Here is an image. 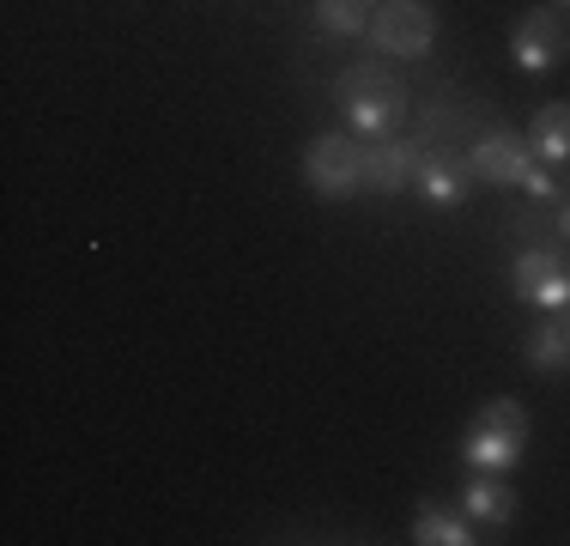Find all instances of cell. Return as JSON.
<instances>
[{
  "label": "cell",
  "mask_w": 570,
  "mask_h": 546,
  "mask_svg": "<svg viewBox=\"0 0 570 546\" xmlns=\"http://www.w3.org/2000/svg\"><path fill=\"white\" fill-rule=\"evenodd\" d=\"M510 285H515V298L540 304L547 316H564L570 310V255L552 250V243H534V250H522L510 262Z\"/></svg>",
  "instance_id": "cell-6"
},
{
  "label": "cell",
  "mask_w": 570,
  "mask_h": 546,
  "mask_svg": "<svg viewBox=\"0 0 570 546\" xmlns=\"http://www.w3.org/2000/svg\"><path fill=\"white\" fill-rule=\"evenodd\" d=\"M528 164H534V146H528V134L504 128V121H492V128H485L480 140L468 146V170H473V183H492V188H522Z\"/></svg>",
  "instance_id": "cell-7"
},
{
  "label": "cell",
  "mask_w": 570,
  "mask_h": 546,
  "mask_svg": "<svg viewBox=\"0 0 570 546\" xmlns=\"http://www.w3.org/2000/svg\"><path fill=\"white\" fill-rule=\"evenodd\" d=\"M304 183L322 201H352L364 188V140L358 134H341V128L316 134L304 146Z\"/></svg>",
  "instance_id": "cell-3"
},
{
  "label": "cell",
  "mask_w": 570,
  "mask_h": 546,
  "mask_svg": "<svg viewBox=\"0 0 570 546\" xmlns=\"http://www.w3.org/2000/svg\"><path fill=\"white\" fill-rule=\"evenodd\" d=\"M413 195L425 201V207H438V213L461 207V201L473 195V170H468V158H438V153H425V164H419V183H413Z\"/></svg>",
  "instance_id": "cell-9"
},
{
  "label": "cell",
  "mask_w": 570,
  "mask_h": 546,
  "mask_svg": "<svg viewBox=\"0 0 570 546\" xmlns=\"http://www.w3.org/2000/svg\"><path fill=\"white\" fill-rule=\"evenodd\" d=\"M522 449H528V437L480 426V419L468 426V437H461V461H468V468H480V474H510L515 461H522Z\"/></svg>",
  "instance_id": "cell-10"
},
{
  "label": "cell",
  "mask_w": 570,
  "mask_h": 546,
  "mask_svg": "<svg viewBox=\"0 0 570 546\" xmlns=\"http://www.w3.org/2000/svg\"><path fill=\"white\" fill-rule=\"evenodd\" d=\"M510 61L515 74H552L559 61H570V12H559L552 0L522 12L510 25Z\"/></svg>",
  "instance_id": "cell-4"
},
{
  "label": "cell",
  "mask_w": 570,
  "mask_h": 546,
  "mask_svg": "<svg viewBox=\"0 0 570 546\" xmlns=\"http://www.w3.org/2000/svg\"><path fill=\"white\" fill-rule=\"evenodd\" d=\"M480 426H498V431H510V437H528V407L510 401V394H498V401L480 407Z\"/></svg>",
  "instance_id": "cell-17"
},
{
  "label": "cell",
  "mask_w": 570,
  "mask_h": 546,
  "mask_svg": "<svg viewBox=\"0 0 570 546\" xmlns=\"http://www.w3.org/2000/svg\"><path fill=\"white\" fill-rule=\"evenodd\" d=\"M552 7H559V12H570V0H552Z\"/></svg>",
  "instance_id": "cell-20"
},
{
  "label": "cell",
  "mask_w": 570,
  "mask_h": 546,
  "mask_svg": "<svg viewBox=\"0 0 570 546\" xmlns=\"http://www.w3.org/2000/svg\"><path fill=\"white\" fill-rule=\"evenodd\" d=\"M376 0H316V31L328 37H371Z\"/></svg>",
  "instance_id": "cell-15"
},
{
  "label": "cell",
  "mask_w": 570,
  "mask_h": 546,
  "mask_svg": "<svg viewBox=\"0 0 570 546\" xmlns=\"http://www.w3.org/2000/svg\"><path fill=\"white\" fill-rule=\"evenodd\" d=\"M419 164H425L419 134H383V140H364V188H376V195H401V188L419 183Z\"/></svg>",
  "instance_id": "cell-8"
},
{
  "label": "cell",
  "mask_w": 570,
  "mask_h": 546,
  "mask_svg": "<svg viewBox=\"0 0 570 546\" xmlns=\"http://www.w3.org/2000/svg\"><path fill=\"white\" fill-rule=\"evenodd\" d=\"M564 334H570V310H564Z\"/></svg>",
  "instance_id": "cell-21"
},
{
  "label": "cell",
  "mask_w": 570,
  "mask_h": 546,
  "mask_svg": "<svg viewBox=\"0 0 570 546\" xmlns=\"http://www.w3.org/2000/svg\"><path fill=\"white\" fill-rule=\"evenodd\" d=\"M492 128V109L480 98H468V91H431L425 109H419V146L438 158H468V146L480 140V134Z\"/></svg>",
  "instance_id": "cell-2"
},
{
  "label": "cell",
  "mask_w": 570,
  "mask_h": 546,
  "mask_svg": "<svg viewBox=\"0 0 570 546\" xmlns=\"http://www.w3.org/2000/svg\"><path fill=\"white\" fill-rule=\"evenodd\" d=\"M528 146H534L540 164H570V104H547L534 121H528Z\"/></svg>",
  "instance_id": "cell-13"
},
{
  "label": "cell",
  "mask_w": 570,
  "mask_h": 546,
  "mask_svg": "<svg viewBox=\"0 0 570 546\" xmlns=\"http://www.w3.org/2000/svg\"><path fill=\"white\" fill-rule=\"evenodd\" d=\"M504 231L534 250V243H552V237H559V213L540 207V201H528V207H510V213H504Z\"/></svg>",
  "instance_id": "cell-16"
},
{
  "label": "cell",
  "mask_w": 570,
  "mask_h": 546,
  "mask_svg": "<svg viewBox=\"0 0 570 546\" xmlns=\"http://www.w3.org/2000/svg\"><path fill=\"white\" fill-rule=\"evenodd\" d=\"M559 237L570 243V201H564V207H559Z\"/></svg>",
  "instance_id": "cell-19"
},
{
  "label": "cell",
  "mask_w": 570,
  "mask_h": 546,
  "mask_svg": "<svg viewBox=\"0 0 570 546\" xmlns=\"http://www.w3.org/2000/svg\"><path fill=\"white\" fill-rule=\"evenodd\" d=\"M522 195L528 201H540V207H552V201H559L564 195V188H559V164H528V176H522Z\"/></svg>",
  "instance_id": "cell-18"
},
{
  "label": "cell",
  "mask_w": 570,
  "mask_h": 546,
  "mask_svg": "<svg viewBox=\"0 0 570 546\" xmlns=\"http://www.w3.org/2000/svg\"><path fill=\"white\" fill-rule=\"evenodd\" d=\"M473 516L461 510H450V504H419V516H413V540L419 546H473V540H485V535H473Z\"/></svg>",
  "instance_id": "cell-12"
},
{
  "label": "cell",
  "mask_w": 570,
  "mask_h": 546,
  "mask_svg": "<svg viewBox=\"0 0 570 546\" xmlns=\"http://www.w3.org/2000/svg\"><path fill=\"white\" fill-rule=\"evenodd\" d=\"M334 104L346 109V121H352V134H358V140L401 134V121L413 116V91H406V79L395 74V67H383L376 55L334 74Z\"/></svg>",
  "instance_id": "cell-1"
},
{
  "label": "cell",
  "mask_w": 570,
  "mask_h": 546,
  "mask_svg": "<svg viewBox=\"0 0 570 546\" xmlns=\"http://www.w3.org/2000/svg\"><path fill=\"white\" fill-rule=\"evenodd\" d=\"M461 510H468L480 528H504L515 516V491H510L504 474H480V468H473L468 486H461Z\"/></svg>",
  "instance_id": "cell-11"
},
{
  "label": "cell",
  "mask_w": 570,
  "mask_h": 546,
  "mask_svg": "<svg viewBox=\"0 0 570 546\" xmlns=\"http://www.w3.org/2000/svg\"><path fill=\"white\" fill-rule=\"evenodd\" d=\"M522 359L534 364L540 377H552V371H570V334H564V316H547L540 328H528V340H522Z\"/></svg>",
  "instance_id": "cell-14"
},
{
  "label": "cell",
  "mask_w": 570,
  "mask_h": 546,
  "mask_svg": "<svg viewBox=\"0 0 570 546\" xmlns=\"http://www.w3.org/2000/svg\"><path fill=\"white\" fill-rule=\"evenodd\" d=\"M438 43V12L431 0H383L371 12V49L395 55V61H419Z\"/></svg>",
  "instance_id": "cell-5"
}]
</instances>
